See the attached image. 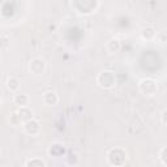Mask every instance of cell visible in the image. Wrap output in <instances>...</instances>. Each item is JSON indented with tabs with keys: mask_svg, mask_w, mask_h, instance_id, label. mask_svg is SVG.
Segmentation results:
<instances>
[{
	"mask_svg": "<svg viewBox=\"0 0 167 167\" xmlns=\"http://www.w3.org/2000/svg\"><path fill=\"white\" fill-rule=\"evenodd\" d=\"M15 101L20 104V106H25V104L28 103V97L24 95V94H18V95H16Z\"/></svg>",
	"mask_w": 167,
	"mask_h": 167,
	"instance_id": "cell-2",
	"label": "cell"
},
{
	"mask_svg": "<svg viewBox=\"0 0 167 167\" xmlns=\"http://www.w3.org/2000/svg\"><path fill=\"white\" fill-rule=\"evenodd\" d=\"M18 84H20V81H18L17 78H15V77L8 78V88H9L11 90H16V89H18Z\"/></svg>",
	"mask_w": 167,
	"mask_h": 167,
	"instance_id": "cell-1",
	"label": "cell"
}]
</instances>
